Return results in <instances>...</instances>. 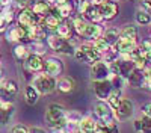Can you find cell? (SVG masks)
<instances>
[{"label": "cell", "mask_w": 151, "mask_h": 133, "mask_svg": "<svg viewBox=\"0 0 151 133\" xmlns=\"http://www.w3.org/2000/svg\"><path fill=\"white\" fill-rule=\"evenodd\" d=\"M45 123L48 127L60 130L67 126V114L60 104H50L45 112Z\"/></svg>", "instance_id": "obj_1"}, {"label": "cell", "mask_w": 151, "mask_h": 133, "mask_svg": "<svg viewBox=\"0 0 151 133\" xmlns=\"http://www.w3.org/2000/svg\"><path fill=\"white\" fill-rule=\"evenodd\" d=\"M32 86L38 91V94H50L56 89V82H55V77L48 76V74H42V76H38L35 80H33V85Z\"/></svg>", "instance_id": "obj_2"}, {"label": "cell", "mask_w": 151, "mask_h": 133, "mask_svg": "<svg viewBox=\"0 0 151 133\" xmlns=\"http://www.w3.org/2000/svg\"><path fill=\"white\" fill-rule=\"evenodd\" d=\"M76 58L82 62H86V64H94L100 59V52L97 50L95 47H91V45H82L79 50H76Z\"/></svg>", "instance_id": "obj_3"}, {"label": "cell", "mask_w": 151, "mask_h": 133, "mask_svg": "<svg viewBox=\"0 0 151 133\" xmlns=\"http://www.w3.org/2000/svg\"><path fill=\"white\" fill-rule=\"evenodd\" d=\"M48 45L53 48L55 52H59V53H67V55H73V45L71 42H68V40H64L58 35H52L48 36Z\"/></svg>", "instance_id": "obj_4"}, {"label": "cell", "mask_w": 151, "mask_h": 133, "mask_svg": "<svg viewBox=\"0 0 151 133\" xmlns=\"http://www.w3.org/2000/svg\"><path fill=\"white\" fill-rule=\"evenodd\" d=\"M133 111H134V106H133V101L129 100V98H121L118 107L115 109V115L118 119H127L133 115Z\"/></svg>", "instance_id": "obj_5"}, {"label": "cell", "mask_w": 151, "mask_h": 133, "mask_svg": "<svg viewBox=\"0 0 151 133\" xmlns=\"http://www.w3.org/2000/svg\"><path fill=\"white\" fill-rule=\"evenodd\" d=\"M18 92V85L14 80H5L0 83V98L8 101Z\"/></svg>", "instance_id": "obj_6"}, {"label": "cell", "mask_w": 151, "mask_h": 133, "mask_svg": "<svg viewBox=\"0 0 151 133\" xmlns=\"http://www.w3.org/2000/svg\"><path fill=\"white\" fill-rule=\"evenodd\" d=\"M80 12L83 14L85 18L91 20V21H94V23H98V21H101V20H103L101 15H100L98 8L92 6L89 2H82V5H80Z\"/></svg>", "instance_id": "obj_7"}, {"label": "cell", "mask_w": 151, "mask_h": 133, "mask_svg": "<svg viewBox=\"0 0 151 133\" xmlns=\"http://www.w3.org/2000/svg\"><path fill=\"white\" fill-rule=\"evenodd\" d=\"M95 114L104 124L112 123V107L107 103H104L103 100H100V101L95 103Z\"/></svg>", "instance_id": "obj_8"}, {"label": "cell", "mask_w": 151, "mask_h": 133, "mask_svg": "<svg viewBox=\"0 0 151 133\" xmlns=\"http://www.w3.org/2000/svg\"><path fill=\"white\" fill-rule=\"evenodd\" d=\"M109 76H110V71H109L107 64L100 62V60L94 62V65H92V79H94V82L106 80V79H109Z\"/></svg>", "instance_id": "obj_9"}, {"label": "cell", "mask_w": 151, "mask_h": 133, "mask_svg": "<svg viewBox=\"0 0 151 133\" xmlns=\"http://www.w3.org/2000/svg\"><path fill=\"white\" fill-rule=\"evenodd\" d=\"M95 86H94V91H95V95L98 97L100 100H104V98H107L109 97V94H110V91H112V82L109 80V79H106V80H97L95 83Z\"/></svg>", "instance_id": "obj_10"}, {"label": "cell", "mask_w": 151, "mask_h": 133, "mask_svg": "<svg viewBox=\"0 0 151 133\" xmlns=\"http://www.w3.org/2000/svg\"><path fill=\"white\" fill-rule=\"evenodd\" d=\"M62 71H64V65H62V62L59 59H56V58L47 59V62H45V73L48 76L56 77V76L60 74Z\"/></svg>", "instance_id": "obj_11"}, {"label": "cell", "mask_w": 151, "mask_h": 133, "mask_svg": "<svg viewBox=\"0 0 151 133\" xmlns=\"http://www.w3.org/2000/svg\"><path fill=\"white\" fill-rule=\"evenodd\" d=\"M98 11H100L101 18L110 20V18H113V17L118 14V6L115 3H112V2H103V3H100Z\"/></svg>", "instance_id": "obj_12"}, {"label": "cell", "mask_w": 151, "mask_h": 133, "mask_svg": "<svg viewBox=\"0 0 151 133\" xmlns=\"http://www.w3.org/2000/svg\"><path fill=\"white\" fill-rule=\"evenodd\" d=\"M18 23H20V26H23V27L33 26V24L38 23L36 14H35L32 9H23L21 14L18 15Z\"/></svg>", "instance_id": "obj_13"}, {"label": "cell", "mask_w": 151, "mask_h": 133, "mask_svg": "<svg viewBox=\"0 0 151 133\" xmlns=\"http://www.w3.org/2000/svg\"><path fill=\"white\" fill-rule=\"evenodd\" d=\"M136 41H129V40H122L119 38L116 41V50L121 53V55H130L136 50Z\"/></svg>", "instance_id": "obj_14"}, {"label": "cell", "mask_w": 151, "mask_h": 133, "mask_svg": "<svg viewBox=\"0 0 151 133\" xmlns=\"http://www.w3.org/2000/svg\"><path fill=\"white\" fill-rule=\"evenodd\" d=\"M26 32H27V40L41 41L42 38H45V29L40 24H33V26L26 27Z\"/></svg>", "instance_id": "obj_15"}, {"label": "cell", "mask_w": 151, "mask_h": 133, "mask_svg": "<svg viewBox=\"0 0 151 133\" xmlns=\"http://www.w3.org/2000/svg\"><path fill=\"white\" fill-rule=\"evenodd\" d=\"M118 62V68H119V76H122L124 79H127L133 70H134V64L132 59H121V60H116Z\"/></svg>", "instance_id": "obj_16"}, {"label": "cell", "mask_w": 151, "mask_h": 133, "mask_svg": "<svg viewBox=\"0 0 151 133\" xmlns=\"http://www.w3.org/2000/svg\"><path fill=\"white\" fill-rule=\"evenodd\" d=\"M8 40H11V41H23V40H27L26 27L15 26V27L9 29V32H8Z\"/></svg>", "instance_id": "obj_17"}, {"label": "cell", "mask_w": 151, "mask_h": 133, "mask_svg": "<svg viewBox=\"0 0 151 133\" xmlns=\"http://www.w3.org/2000/svg\"><path fill=\"white\" fill-rule=\"evenodd\" d=\"M80 35L83 36V38H98L100 35H101V29H100V26H97V24H85L83 30L80 32Z\"/></svg>", "instance_id": "obj_18"}, {"label": "cell", "mask_w": 151, "mask_h": 133, "mask_svg": "<svg viewBox=\"0 0 151 133\" xmlns=\"http://www.w3.org/2000/svg\"><path fill=\"white\" fill-rule=\"evenodd\" d=\"M129 83H130V86L133 88H142V82H144V73L141 70H133V73L127 77Z\"/></svg>", "instance_id": "obj_19"}, {"label": "cell", "mask_w": 151, "mask_h": 133, "mask_svg": "<svg viewBox=\"0 0 151 133\" xmlns=\"http://www.w3.org/2000/svg\"><path fill=\"white\" fill-rule=\"evenodd\" d=\"M79 129L83 130V132H88V133H92V132L97 129V123L94 121V118H91V116H85V118L80 119Z\"/></svg>", "instance_id": "obj_20"}, {"label": "cell", "mask_w": 151, "mask_h": 133, "mask_svg": "<svg viewBox=\"0 0 151 133\" xmlns=\"http://www.w3.org/2000/svg\"><path fill=\"white\" fill-rule=\"evenodd\" d=\"M26 62H27L29 70H32V71H40V70H42V67H44L42 59L40 58V55H30V56L27 58Z\"/></svg>", "instance_id": "obj_21"}, {"label": "cell", "mask_w": 151, "mask_h": 133, "mask_svg": "<svg viewBox=\"0 0 151 133\" xmlns=\"http://www.w3.org/2000/svg\"><path fill=\"white\" fill-rule=\"evenodd\" d=\"M59 24H60V20H59V17H58V15L50 14V15H45V17H44V29H48V30H56Z\"/></svg>", "instance_id": "obj_22"}, {"label": "cell", "mask_w": 151, "mask_h": 133, "mask_svg": "<svg viewBox=\"0 0 151 133\" xmlns=\"http://www.w3.org/2000/svg\"><path fill=\"white\" fill-rule=\"evenodd\" d=\"M119 38L129 40V41H136V38H137V29L134 26H125L121 30V33H119Z\"/></svg>", "instance_id": "obj_23"}, {"label": "cell", "mask_w": 151, "mask_h": 133, "mask_svg": "<svg viewBox=\"0 0 151 133\" xmlns=\"http://www.w3.org/2000/svg\"><path fill=\"white\" fill-rule=\"evenodd\" d=\"M56 32H58V36H60L64 40H70L73 36V29L68 23H60L56 29Z\"/></svg>", "instance_id": "obj_24"}, {"label": "cell", "mask_w": 151, "mask_h": 133, "mask_svg": "<svg viewBox=\"0 0 151 133\" xmlns=\"http://www.w3.org/2000/svg\"><path fill=\"white\" fill-rule=\"evenodd\" d=\"M24 100L30 106L35 104L38 101V91L33 86H26V89H24Z\"/></svg>", "instance_id": "obj_25"}, {"label": "cell", "mask_w": 151, "mask_h": 133, "mask_svg": "<svg viewBox=\"0 0 151 133\" xmlns=\"http://www.w3.org/2000/svg\"><path fill=\"white\" fill-rule=\"evenodd\" d=\"M107 98H109V106L113 107V109H116L118 104H119V101H121V89L112 88V91H110V94H109Z\"/></svg>", "instance_id": "obj_26"}, {"label": "cell", "mask_w": 151, "mask_h": 133, "mask_svg": "<svg viewBox=\"0 0 151 133\" xmlns=\"http://www.w3.org/2000/svg\"><path fill=\"white\" fill-rule=\"evenodd\" d=\"M56 88H58L60 92H70V91H73V88H74V82H73L70 77H64V79H60V80L56 83Z\"/></svg>", "instance_id": "obj_27"}, {"label": "cell", "mask_w": 151, "mask_h": 133, "mask_svg": "<svg viewBox=\"0 0 151 133\" xmlns=\"http://www.w3.org/2000/svg\"><path fill=\"white\" fill-rule=\"evenodd\" d=\"M137 53H139L147 62H151V42L150 41H144L141 44V47L137 48Z\"/></svg>", "instance_id": "obj_28"}, {"label": "cell", "mask_w": 151, "mask_h": 133, "mask_svg": "<svg viewBox=\"0 0 151 133\" xmlns=\"http://www.w3.org/2000/svg\"><path fill=\"white\" fill-rule=\"evenodd\" d=\"M32 11L35 12L36 15H44V17H45L48 12H50V6H48L45 2H35Z\"/></svg>", "instance_id": "obj_29"}, {"label": "cell", "mask_w": 151, "mask_h": 133, "mask_svg": "<svg viewBox=\"0 0 151 133\" xmlns=\"http://www.w3.org/2000/svg\"><path fill=\"white\" fill-rule=\"evenodd\" d=\"M71 11H73V5L68 2V3H60V5H58V8H56V14H58V17H62V18H65V17H68L70 14H71Z\"/></svg>", "instance_id": "obj_30"}, {"label": "cell", "mask_w": 151, "mask_h": 133, "mask_svg": "<svg viewBox=\"0 0 151 133\" xmlns=\"http://www.w3.org/2000/svg\"><path fill=\"white\" fill-rule=\"evenodd\" d=\"M119 40V32L116 30V29H110V30H107L106 32V35H104V41L110 45V44H116V41Z\"/></svg>", "instance_id": "obj_31"}, {"label": "cell", "mask_w": 151, "mask_h": 133, "mask_svg": "<svg viewBox=\"0 0 151 133\" xmlns=\"http://www.w3.org/2000/svg\"><path fill=\"white\" fill-rule=\"evenodd\" d=\"M136 21L139 23V24H150L151 23V15L150 14H147V12H144V11H141V9H137V12H136Z\"/></svg>", "instance_id": "obj_32"}, {"label": "cell", "mask_w": 151, "mask_h": 133, "mask_svg": "<svg viewBox=\"0 0 151 133\" xmlns=\"http://www.w3.org/2000/svg\"><path fill=\"white\" fill-rule=\"evenodd\" d=\"M141 133H151V118L147 115L141 119Z\"/></svg>", "instance_id": "obj_33"}, {"label": "cell", "mask_w": 151, "mask_h": 133, "mask_svg": "<svg viewBox=\"0 0 151 133\" xmlns=\"http://www.w3.org/2000/svg\"><path fill=\"white\" fill-rule=\"evenodd\" d=\"M14 55H15V58H18V59H26V58H27L26 47H24V45H17V47L14 48Z\"/></svg>", "instance_id": "obj_34"}, {"label": "cell", "mask_w": 151, "mask_h": 133, "mask_svg": "<svg viewBox=\"0 0 151 133\" xmlns=\"http://www.w3.org/2000/svg\"><path fill=\"white\" fill-rule=\"evenodd\" d=\"M94 47L97 48L98 52H106L107 48H109V44L104 41V38H98V40H95V44H94Z\"/></svg>", "instance_id": "obj_35"}, {"label": "cell", "mask_w": 151, "mask_h": 133, "mask_svg": "<svg viewBox=\"0 0 151 133\" xmlns=\"http://www.w3.org/2000/svg\"><path fill=\"white\" fill-rule=\"evenodd\" d=\"M142 88L151 91V70L144 73V82H142Z\"/></svg>", "instance_id": "obj_36"}, {"label": "cell", "mask_w": 151, "mask_h": 133, "mask_svg": "<svg viewBox=\"0 0 151 133\" xmlns=\"http://www.w3.org/2000/svg\"><path fill=\"white\" fill-rule=\"evenodd\" d=\"M139 9L151 15V2H150V0H141V2H139Z\"/></svg>", "instance_id": "obj_37"}, {"label": "cell", "mask_w": 151, "mask_h": 133, "mask_svg": "<svg viewBox=\"0 0 151 133\" xmlns=\"http://www.w3.org/2000/svg\"><path fill=\"white\" fill-rule=\"evenodd\" d=\"M11 133H29V130L24 126H15L14 129L11 130Z\"/></svg>", "instance_id": "obj_38"}, {"label": "cell", "mask_w": 151, "mask_h": 133, "mask_svg": "<svg viewBox=\"0 0 151 133\" xmlns=\"http://www.w3.org/2000/svg\"><path fill=\"white\" fill-rule=\"evenodd\" d=\"M142 111H144V114H145L147 116L151 118V103H147V104L142 107Z\"/></svg>", "instance_id": "obj_39"}, {"label": "cell", "mask_w": 151, "mask_h": 133, "mask_svg": "<svg viewBox=\"0 0 151 133\" xmlns=\"http://www.w3.org/2000/svg\"><path fill=\"white\" fill-rule=\"evenodd\" d=\"M6 23H8V20L5 18V15L0 14V30H3L6 27Z\"/></svg>", "instance_id": "obj_40"}, {"label": "cell", "mask_w": 151, "mask_h": 133, "mask_svg": "<svg viewBox=\"0 0 151 133\" xmlns=\"http://www.w3.org/2000/svg\"><path fill=\"white\" fill-rule=\"evenodd\" d=\"M15 3H17L18 6H21V8H26L27 3H29V0H15Z\"/></svg>", "instance_id": "obj_41"}, {"label": "cell", "mask_w": 151, "mask_h": 133, "mask_svg": "<svg viewBox=\"0 0 151 133\" xmlns=\"http://www.w3.org/2000/svg\"><path fill=\"white\" fill-rule=\"evenodd\" d=\"M133 126H134V130L136 132H141V119H136Z\"/></svg>", "instance_id": "obj_42"}, {"label": "cell", "mask_w": 151, "mask_h": 133, "mask_svg": "<svg viewBox=\"0 0 151 133\" xmlns=\"http://www.w3.org/2000/svg\"><path fill=\"white\" fill-rule=\"evenodd\" d=\"M29 133H45V132L41 130V129H38V127H32V129L29 130Z\"/></svg>", "instance_id": "obj_43"}, {"label": "cell", "mask_w": 151, "mask_h": 133, "mask_svg": "<svg viewBox=\"0 0 151 133\" xmlns=\"http://www.w3.org/2000/svg\"><path fill=\"white\" fill-rule=\"evenodd\" d=\"M0 5H2V6H5V5H8V0H0Z\"/></svg>", "instance_id": "obj_44"}, {"label": "cell", "mask_w": 151, "mask_h": 133, "mask_svg": "<svg viewBox=\"0 0 151 133\" xmlns=\"http://www.w3.org/2000/svg\"><path fill=\"white\" fill-rule=\"evenodd\" d=\"M56 2H59V5H60V3H68L70 0H56Z\"/></svg>", "instance_id": "obj_45"}, {"label": "cell", "mask_w": 151, "mask_h": 133, "mask_svg": "<svg viewBox=\"0 0 151 133\" xmlns=\"http://www.w3.org/2000/svg\"><path fill=\"white\" fill-rule=\"evenodd\" d=\"M91 2H92V3H101L103 0H91Z\"/></svg>", "instance_id": "obj_46"}, {"label": "cell", "mask_w": 151, "mask_h": 133, "mask_svg": "<svg viewBox=\"0 0 151 133\" xmlns=\"http://www.w3.org/2000/svg\"><path fill=\"white\" fill-rule=\"evenodd\" d=\"M77 133H88V132H83V130H79Z\"/></svg>", "instance_id": "obj_47"}, {"label": "cell", "mask_w": 151, "mask_h": 133, "mask_svg": "<svg viewBox=\"0 0 151 133\" xmlns=\"http://www.w3.org/2000/svg\"><path fill=\"white\" fill-rule=\"evenodd\" d=\"M45 2H55V0H45Z\"/></svg>", "instance_id": "obj_48"}, {"label": "cell", "mask_w": 151, "mask_h": 133, "mask_svg": "<svg viewBox=\"0 0 151 133\" xmlns=\"http://www.w3.org/2000/svg\"><path fill=\"white\" fill-rule=\"evenodd\" d=\"M0 111H2V103H0Z\"/></svg>", "instance_id": "obj_49"}]
</instances>
